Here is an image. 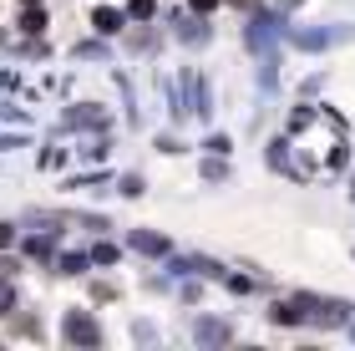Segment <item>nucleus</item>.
<instances>
[{"mask_svg":"<svg viewBox=\"0 0 355 351\" xmlns=\"http://www.w3.org/2000/svg\"><path fill=\"white\" fill-rule=\"evenodd\" d=\"M67 341H76V346H96V341H102V326H96L92 316L76 311V316H67Z\"/></svg>","mask_w":355,"mask_h":351,"instance_id":"f257e3e1","label":"nucleus"},{"mask_svg":"<svg viewBox=\"0 0 355 351\" xmlns=\"http://www.w3.org/2000/svg\"><path fill=\"white\" fill-rule=\"evenodd\" d=\"M21 31H26V36H41V31H46V15H41L36 6H31V10L21 15Z\"/></svg>","mask_w":355,"mask_h":351,"instance_id":"f03ea898","label":"nucleus"},{"mask_svg":"<svg viewBox=\"0 0 355 351\" xmlns=\"http://www.w3.org/2000/svg\"><path fill=\"white\" fill-rule=\"evenodd\" d=\"M132 245H137V250H148V254H163V250H168L157 234H132Z\"/></svg>","mask_w":355,"mask_h":351,"instance_id":"7ed1b4c3","label":"nucleus"},{"mask_svg":"<svg viewBox=\"0 0 355 351\" xmlns=\"http://www.w3.org/2000/svg\"><path fill=\"white\" fill-rule=\"evenodd\" d=\"M92 21H96V31H117V26H122V15H117V10H96Z\"/></svg>","mask_w":355,"mask_h":351,"instance_id":"20e7f679","label":"nucleus"},{"mask_svg":"<svg viewBox=\"0 0 355 351\" xmlns=\"http://www.w3.org/2000/svg\"><path fill=\"white\" fill-rule=\"evenodd\" d=\"M10 306H15V285H10V280H0V316H6Z\"/></svg>","mask_w":355,"mask_h":351,"instance_id":"39448f33","label":"nucleus"},{"mask_svg":"<svg viewBox=\"0 0 355 351\" xmlns=\"http://www.w3.org/2000/svg\"><path fill=\"white\" fill-rule=\"evenodd\" d=\"M127 10H132L137 21H148V15H153V0H132V6H127Z\"/></svg>","mask_w":355,"mask_h":351,"instance_id":"423d86ee","label":"nucleus"},{"mask_svg":"<svg viewBox=\"0 0 355 351\" xmlns=\"http://www.w3.org/2000/svg\"><path fill=\"white\" fill-rule=\"evenodd\" d=\"M10 239H15V234H10V225H0V250H6V245H10Z\"/></svg>","mask_w":355,"mask_h":351,"instance_id":"0eeeda50","label":"nucleus"},{"mask_svg":"<svg viewBox=\"0 0 355 351\" xmlns=\"http://www.w3.org/2000/svg\"><path fill=\"white\" fill-rule=\"evenodd\" d=\"M218 6V0H193V10H214Z\"/></svg>","mask_w":355,"mask_h":351,"instance_id":"6e6552de","label":"nucleus"},{"mask_svg":"<svg viewBox=\"0 0 355 351\" xmlns=\"http://www.w3.org/2000/svg\"><path fill=\"white\" fill-rule=\"evenodd\" d=\"M234 6H244V10H249V6H259V0H234Z\"/></svg>","mask_w":355,"mask_h":351,"instance_id":"1a4fd4ad","label":"nucleus"},{"mask_svg":"<svg viewBox=\"0 0 355 351\" xmlns=\"http://www.w3.org/2000/svg\"><path fill=\"white\" fill-rule=\"evenodd\" d=\"M26 6H36V0H26Z\"/></svg>","mask_w":355,"mask_h":351,"instance_id":"9d476101","label":"nucleus"},{"mask_svg":"<svg viewBox=\"0 0 355 351\" xmlns=\"http://www.w3.org/2000/svg\"><path fill=\"white\" fill-rule=\"evenodd\" d=\"M284 6H289V0H284Z\"/></svg>","mask_w":355,"mask_h":351,"instance_id":"9b49d317","label":"nucleus"}]
</instances>
